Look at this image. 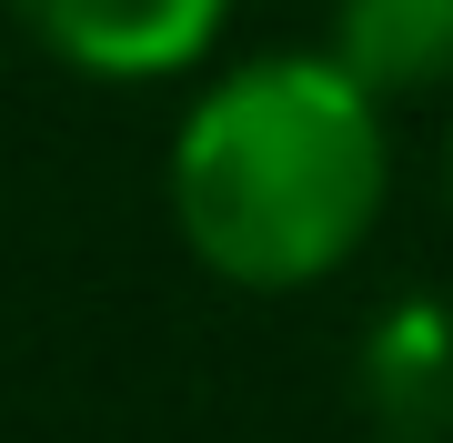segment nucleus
Masks as SVG:
<instances>
[{"instance_id": "1", "label": "nucleus", "mask_w": 453, "mask_h": 443, "mask_svg": "<svg viewBox=\"0 0 453 443\" xmlns=\"http://www.w3.org/2000/svg\"><path fill=\"white\" fill-rule=\"evenodd\" d=\"M393 101L333 50L222 71L172 132V222L202 272L242 293H312L372 242L393 202Z\"/></svg>"}, {"instance_id": "2", "label": "nucleus", "mask_w": 453, "mask_h": 443, "mask_svg": "<svg viewBox=\"0 0 453 443\" xmlns=\"http://www.w3.org/2000/svg\"><path fill=\"white\" fill-rule=\"evenodd\" d=\"M20 31L91 81H172L222 41L232 0H11Z\"/></svg>"}, {"instance_id": "3", "label": "nucleus", "mask_w": 453, "mask_h": 443, "mask_svg": "<svg viewBox=\"0 0 453 443\" xmlns=\"http://www.w3.org/2000/svg\"><path fill=\"white\" fill-rule=\"evenodd\" d=\"M333 61L383 101L453 81V0H333Z\"/></svg>"}]
</instances>
